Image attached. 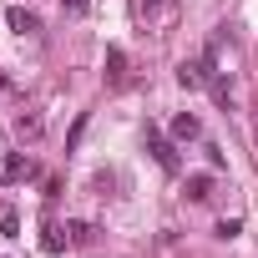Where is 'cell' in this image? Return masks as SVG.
<instances>
[{
  "mask_svg": "<svg viewBox=\"0 0 258 258\" xmlns=\"http://www.w3.org/2000/svg\"><path fill=\"white\" fill-rule=\"evenodd\" d=\"M147 152L157 157V167H162V172H177V147L157 132V126H147Z\"/></svg>",
  "mask_w": 258,
  "mask_h": 258,
  "instance_id": "1",
  "label": "cell"
},
{
  "mask_svg": "<svg viewBox=\"0 0 258 258\" xmlns=\"http://www.w3.org/2000/svg\"><path fill=\"white\" fill-rule=\"evenodd\" d=\"M177 86H187V91L213 86V61H182L177 66Z\"/></svg>",
  "mask_w": 258,
  "mask_h": 258,
  "instance_id": "2",
  "label": "cell"
},
{
  "mask_svg": "<svg viewBox=\"0 0 258 258\" xmlns=\"http://www.w3.org/2000/svg\"><path fill=\"white\" fill-rule=\"evenodd\" d=\"M137 16L147 21V31H152V26H167V21L177 16V0H137Z\"/></svg>",
  "mask_w": 258,
  "mask_h": 258,
  "instance_id": "3",
  "label": "cell"
},
{
  "mask_svg": "<svg viewBox=\"0 0 258 258\" xmlns=\"http://www.w3.org/2000/svg\"><path fill=\"white\" fill-rule=\"evenodd\" d=\"M26 177H36V162L26 152H11L6 157V182H26Z\"/></svg>",
  "mask_w": 258,
  "mask_h": 258,
  "instance_id": "4",
  "label": "cell"
},
{
  "mask_svg": "<svg viewBox=\"0 0 258 258\" xmlns=\"http://www.w3.org/2000/svg\"><path fill=\"white\" fill-rule=\"evenodd\" d=\"M172 137H177V142H192V137H203V121H198L192 111H182V116H172Z\"/></svg>",
  "mask_w": 258,
  "mask_h": 258,
  "instance_id": "5",
  "label": "cell"
},
{
  "mask_svg": "<svg viewBox=\"0 0 258 258\" xmlns=\"http://www.w3.org/2000/svg\"><path fill=\"white\" fill-rule=\"evenodd\" d=\"M6 21H11V31H21V36H31V31H41V21H36L31 11H21V6H16V11L6 16Z\"/></svg>",
  "mask_w": 258,
  "mask_h": 258,
  "instance_id": "6",
  "label": "cell"
},
{
  "mask_svg": "<svg viewBox=\"0 0 258 258\" xmlns=\"http://www.w3.org/2000/svg\"><path fill=\"white\" fill-rule=\"evenodd\" d=\"M106 66H111V71H106L111 81H126V56H121V46H111V51H106Z\"/></svg>",
  "mask_w": 258,
  "mask_h": 258,
  "instance_id": "7",
  "label": "cell"
},
{
  "mask_svg": "<svg viewBox=\"0 0 258 258\" xmlns=\"http://www.w3.org/2000/svg\"><path fill=\"white\" fill-rule=\"evenodd\" d=\"M41 248H46V253H66V233H61V228H46V233H41Z\"/></svg>",
  "mask_w": 258,
  "mask_h": 258,
  "instance_id": "8",
  "label": "cell"
},
{
  "mask_svg": "<svg viewBox=\"0 0 258 258\" xmlns=\"http://www.w3.org/2000/svg\"><path fill=\"white\" fill-rule=\"evenodd\" d=\"M208 192H213V177H187V198L192 203H203Z\"/></svg>",
  "mask_w": 258,
  "mask_h": 258,
  "instance_id": "9",
  "label": "cell"
},
{
  "mask_svg": "<svg viewBox=\"0 0 258 258\" xmlns=\"http://www.w3.org/2000/svg\"><path fill=\"white\" fill-rule=\"evenodd\" d=\"M238 233H243L238 218H223V223H218V238H238Z\"/></svg>",
  "mask_w": 258,
  "mask_h": 258,
  "instance_id": "10",
  "label": "cell"
},
{
  "mask_svg": "<svg viewBox=\"0 0 258 258\" xmlns=\"http://www.w3.org/2000/svg\"><path fill=\"white\" fill-rule=\"evenodd\" d=\"M66 11H71V16H81V11H86V0H66Z\"/></svg>",
  "mask_w": 258,
  "mask_h": 258,
  "instance_id": "11",
  "label": "cell"
},
{
  "mask_svg": "<svg viewBox=\"0 0 258 258\" xmlns=\"http://www.w3.org/2000/svg\"><path fill=\"white\" fill-rule=\"evenodd\" d=\"M0 86H6V81H0Z\"/></svg>",
  "mask_w": 258,
  "mask_h": 258,
  "instance_id": "12",
  "label": "cell"
}]
</instances>
